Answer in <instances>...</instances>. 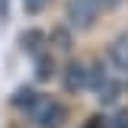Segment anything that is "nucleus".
<instances>
[{
  "label": "nucleus",
  "mask_w": 128,
  "mask_h": 128,
  "mask_svg": "<svg viewBox=\"0 0 128 128\" xmlns=\"http://www.w3.org/2000/svg\"><path fill=\"white\" fill-rule=\"evenodd\" d=\"M122 3H125V0H99L102 10H115V6H122Z\"/></svg>",
  "instance_id": "obj_14"
},
{
  "label": "nucleus",
  "mask_w": 128,
  "mask_h": 128,
  "mask_svg": "<svg viewBox=\"0 0 128 128\" xmlns=\"http://www.w3.org/2000/svg\"><path fill=\"white\" fill-rule=\"evenodd\" d=\"M106 128H128V106H115V112L106 118Z\"/></svg>",
  "instance_id": "obj_11"
},
{
  "label": "nucleus",
  "mask_w": 128,
  "mask_h": 128,
  "mask_svg": "<svg viewBox=\"0 0 128 128\" xmlns=\"http://www.w3.org/2000/svg\"><path fill=\"white\" fill-rule=\"evenodd\" d=\"M6 6H10V0H0V19H6V16H10V10H6Z\"/></svg>",
  "instance_id": "obj_15"
},
{
  "label": "nucleus",
  "mask_w": 128,
  "mask_h": 128,
  "mask_svg": "<svg viewBox=\"0 0 128 128\" xmlns=\"http://www.w3.org/2000/svg\"><path fill=\"white\" fill-rule=\"evenodd\" d=\"M106 54H109L112 70H115L122 80H128V32H118V35L112 38L109 48H106Z\"/></svg>",
  "instance_id": "obj_3"
},
{
  "label": "nucleus",
  "mask_w": 128,
  "mask_h": 128,
  "mask_svg": "<svg viewBox=\"0 0 128 128\" xmlns=\"http://www.w3.org/2000/svg\"><path fill=\"white\" fill-rule=\"evenodd\" d=\"M35 96H38V90H35V86H22L19 93H13V96H10V102H13L16 109L29 112V106H32V102H35Z\"/></svg>",
  "instance_id": "obj_10"
},
{
  "label": "nucleus",
  "mask_w": 128,
  "mask_h": 128,
  "mask_svg": "<svg viewBox=\"0 0 128 128\" xmlns=\"http://www.w3.org/2000/svg\"><path fill=\"white\" fill-rule=\"evenodd\" d=\"M64 10H67V22L74 29H80V32L93 29L96 22H99V13H102L99 0H67Z\"/></svg>",
  "instance_id": "obj_2"
},
{
  "label": "nucleus",
  "mask_w": 128,
  "mask_h": 128,
  "mask_svg": "<svg viewBox=\"0 0 128 128\" xmlns=\"http://www.w3.org/2000/svg\"><path fill=\"white\" fill-rule=\"evenodd\" d=\"M45 42H48V35L38 32V29H26L22 35H19V45H22V51H29V54H38Z\"/></svg>",
  "instance_id": "obj_6"
},
{
  "label": "nucleus",
  "mask_w": 128,
  "mask_h": 128,
  "mask_svg": "<svg viewBox=\"0 0 128 128\" xmlns=\"http://www.w3.org/2000/svg\"><path fill=\"white\" fill-rule=\"evenodd\" d=\"M48 42H51V48H58V51H70L74 48V38H70V32L64 29V26H54L51 35H48Z\"/></svg>",
  "instance_id": "obj_9"
},
{
  "label": "nucleus",
  "mask_w": 128,
  "mask_h": 128,
  "mask_svg": "<svg viewBox=\"0 0 128 128\" xmlns=\"http://www.w3.org/2000/svg\"><path fill=\"white\" fill-rule=\"evenodd\" d=\"M80 128H106V115H99V112H96V115H90Z\"/></svg>",
  "instance_id": "obj_13"
},
{
  "label": "nucleus",
  "mask_w": 128,
  "mask_h": 128,
  "mask_svg": "<svg viewBox=\"0 0 128 128\" xmlns=\"http://www.w3.org/2000/svg\"><path fill=\"white\" fill-rule=\"evenodd\" d=\"M32 58H35V80H38V83L51 80V74H54V61H51V54L38 51V54H32Z\"/></svg>",
  "instance_id": "obj_8"
},
{
  "label": "nucleus",
  "mask_w": 128,
  "mask_h": 128,
  "mask_svg": "<svg viewBox=\"0 0 128 128\" xmlns=\"http://www.w3.org/2000/svg\"><path fill=\"white\" fill-rule=\"evenodd\" d=\"M61 83L67 93H83L86 90V61H67L61 70Z\"/></svg>",
  "instance_id": "obj_4"
},
{
  "label": "nucleus",
  "mask_w": 128,
  "mask_h": 128,
  "mask_svg": "<svg viewBox=\"0 0 128 128\" xmlns=\"http://www.w3.org/2000/svg\"><path fill=\"white\" fill-rule=\"evenodd\" d=\"M128 90V80H112V77H106V83H102V86H99V102H102V106H118V99H122V93H125Z\"/></svg>",
  "instance_id": "obj_5"
},
{
  "label": "nucleus",
  "mask_w": 128,
  "mask_h": 128,
  "mask_svg": "<svg viewBox=\"0 0 128 128\" xmlns=\"http://www.w3.org/2000/svg\"><path fill=\"white\" fill-rule=\"evenodd\" d=\"M102 83H106V67H102V61H90L86 64V90L90 93H99Z\"/></svg>",
  "instance_id": "obj_7"
},
{
  "label": "nucleus",
  "mask_w": 128,
  "mask_h": 128,
  "mask_svg": "<svg viewBox=\"0 0 128 128\" xmlns=\"http://www.w3.org/2000/svg\"><path fill=\"white\" fill-rule=\"evenodd\" d=\"M29 118L38 128H64V122H67V109L61 106V99L38 93L35 102L29 106Z\"/></svg>",
  "instance_id": "obj_1"
},
{
  "label": "nucleus",
  "mask_w": 128,
  "mask_h": 128,
  "mask_svg": "<svg viewBox=\"0 0 128 128\" xmlns=\"http://www.w3.org/2000/svg\"><path fill=\"white\" fill-rule=\"evenodd\" d=\"M54 0H22V13H29V16H38V13H45L48 6H51Z\"/></svg>",
  "instance_id": "obj_12"
}]
</instances>
